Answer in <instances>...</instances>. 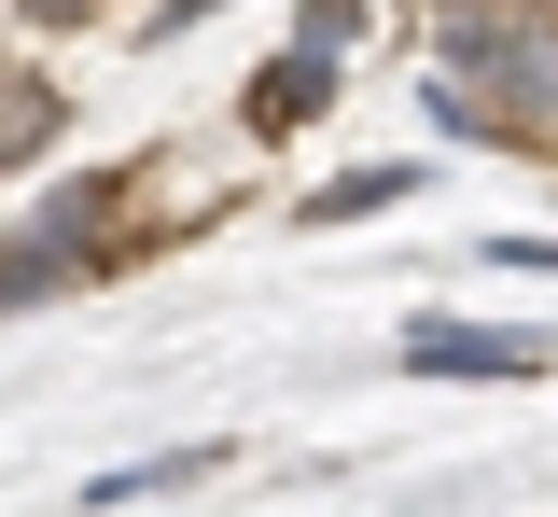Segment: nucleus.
<instances>
[{
  "label": "nucleus",
  "instance_id": "4",
  "mask_svg": "<svg viewBox=\"0 0 558 517\" xmlns=\"http://www.w3.org/2000/svg\"><path fill=\"white\" fill-rule=\"evenodd\" d=\"M391 196H418V168H349V182L307 196V224H363V211H391Z\"/></svg>",
  "mask_w": 558,
  "mask_h": 517
},
{
  "label": "nucleus",
  "instance_id": "3",
  "mask_svg": "<svg viewBox=\"0 0 558 517\" xmlns=\"http://www.w3.org/2000/svg\"><path fill=\"white\" fill-rule=\"evenodd\" d=\"M43 141H57V84H43V71H0V168L43 154Z\"/></svg>",
  "mask_w": 558,
  "mask_h": 517
},
{
  "label": "nucleus",
  "instance_id": "1",
  "mask_svg": "<svg viewBox=\"0 0 558 517\" xmlns=\"http://www.w3.org/2000/svg\"><path fill=\"white\" fill-rule=\"evenodd\" d=\"M322 98H336V43H293V57H266V71H252V98H238V112H252L266 141H293V127H322Z\"/></svg>",
  "mask_w": 558,
  "mask_h": 517
},
{
  "label": "nucleus",
  "instance_id": "2",
  "mask_svg": "<svg viewBox=\"0 0 558 517\" xmlns=\"http://www.w3.org/2000/svg\"><path fill=\"white\" fill-rule=\"evenodd\" d=\"M405 364L418 377H531L545 350L531 336H488V322H405Z\"/></svg>",
  "mask_w": 558,
  "mask_h": 517
},
{
  "label": "nucleus",
  "instance_id": "5",
  "mask_svg": "<svg viewBox=\"0 0 558 517\" xmlns=\"http://www.w3.org/2000/svg\"><path fill=\"white\" fill-rule=\"evenodd\" d=\"M349 28H363V0H307V28H293V43H336V57H349Z\"/></svg>",
  "mask_w": 558,
  "mask_h": 517
}]
</instances>
